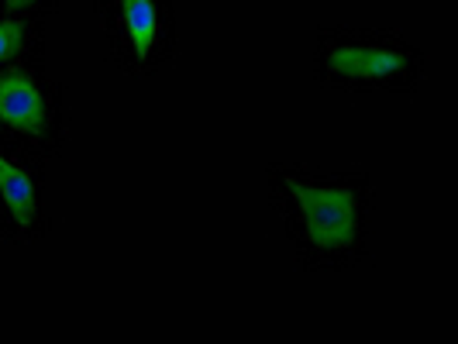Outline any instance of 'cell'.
I'll return each instance as SVG.
<instances>
[{
	"instance_id": "cell-1",
	"label": "cell",
	"mask_w": 458,
	"mask_h": 344,
	"mask_svg": "<svg viewBox=\"0 0 458 344\" xmlns=\"http://www.w3.org/2000/svg\"><path fill=\"white\" fill-rule=\"evenodd\" d=\"M283 189L290 193L300 228L307 241L321 252H348L359 241L362 197L348 183H310L300 176H286Z\"/></svg>"
},
{
	"instance_id": "cell-2",
	"label": "cell",
	"mask_w": 458,
	"mask_h": 344,
	"mask_svg": "<svg viewBox=\"0 0 458 344\" xmlns=\"http://www.w3.org/2000/svg\"><path fill=\"white\" fill-rule=\"evenodd\" d=\"M324 69L348 83H393L411 72V59L400 46L344 38L324 48Z\"/></svg>"
},
{
	"instance_id": "cell-3",
	"label": "cell",
	"mask_w": 458,
	"mask_h": 344,
	"mask_svg": "<svg viewBox=\"0 0 458 344\" xmlns=\"http://www.w3.org/2000/svg\"><path fill=\"white\" fill-rule=\"evenodd\" d=\"M0 121L14 131H24V135L46 131V96L31 83L28 72H4L0 76Z\"/></svg>"
},
{
	"instance_id": "cell-4",
	"label": "cell",
	"mask_w": 458,
	"mask_h": 344,
	"mask_svg": "<svg viewBox=\"0 0 458 344\" xmlns=\"http://www.w3.org/2000/svg\"><path fill=\"white\" fill-rule=\"evenodd\" d=\"M0 200L21 228L35 221V186L18 165H11L4 155H0Z\"/></svg>"
},
{
	"instance_id": "cell-5",
	"label": "cell",
	"mask_w": 458,
	"mask_h": 344,
	"mask_svg": "<svg viewBox=\"0 0 458 344\" xmlns=\"http://www.w3.org/2000/svg\"><path fill=\"white\" fill-rule=\"evenodd\" d=\"M121 18L138 55H148L159 38V7L156 0H121Z\"/></svg>"
},
{
	"instance_id": "cell-6",
	"label": "cell",
	"mask_w": 458,
	"mask_h": 344,
	"mask_svg": "<svg viewBox=\"0 0 458 344\" xmlns=\"http://www.w3.org/2000/svg\"><path fill=\"white\" fill-rule=\"evenodd\" d=\"M21 42H24L21 24L0 21V63H4V59H11V55H18V52H21Z\"/></svg>"
},
{
	"instance_id": "cell-7",
	"label": "cell",
	"mask_w": 458,
	"mask_h": 344,
	"mask_svg": "<svg viewBox=\"0 0 458 344\" xmlns=\"http://www.w3.org/2000/svg\"><path fill=\"white\" fill-rule=\"evenodd\" d=\"M31 4H38V0H7L11 11H21V7H31Z\"/></svg>"
}]
</instances>
